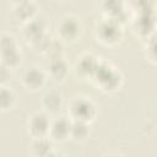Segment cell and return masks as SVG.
I'll return each instance as SVG.
<instances>
[{
	"label": "cell",
	"instance_id": "obj_1",
	"mask_svg": "<svg viewBox=\"0 0 157 157\" xmlns=\"http://www.w3.org/2000/svg\"><path fill=\"white\" fill-rule=\"evenodd\" d=\"M58 31L63 38L75 39L80 32V23L74 17H66L58 25Z\"/></svg>",
	"mask_w": 157,
	"mask_h": 157
},
{
	"label": "cell",
	"instance_id": "obj_2",
	"mask_svg": "<svg viewBox=\"0 0 157 157\" xmlns=\"http://www.w3.org/2000/svg\"><path fill=\"white\" fill-rule=\"evenodd\" d=\"M28 125H29L31 132L33 135H36L37 137H42L50 129V125H49V121H48L47 115L45 114H42V113L34 114L31 118Z\"/></svg>",
	"mask_w": 157,
	"mask_h": 157
},
{
	"label": "cell",
	"instance_id": "obj_3",
	"mask_svg": "<svg viewBox=\"0 0 157 157\" xmlns=\"http://www.w3.org/2000/svg\"><path fill=\"white\" fill-rule=\"evenodd\" d=\"M44 82V75L38 67L28 69L23 75V83L29 90H37Z\"/></svg>",
	"mask_w": 157,
	"mask_h": 157
},
{
	"label": "cell",
	"instance_id": "obj_4",
	"mask_svg": "<svg viewBox=\"0 0 157 157\" xmlns=\"http://www.w3.org/2000/svg\"><path fill=\"white\" fill-rule=\"evenodd\" d=\"M94 107L90 101H76L72 103V112L74 115L78 120H87L91 119L94 114Z\"/></svg>",
	"mask_w": 157,
	"mask_h": 157
},
{
	"label": "cell",
	"instance_id": "obj_5",
	"mask_svg": "<svg viewBox=\"0 0 157 157\" xmlns=\"http://www.w3.org/2000/svg\"><path fill=\"white\" fill-rule=\"evenodd\" d=\"M71 132V125L67 120L60 118L50 126V134L55 140H64Z\"/></svg>",
	"mask_w": 157,
	"mask_h": 157
},
{
	"label": "cell",
	"instance_id": "obj_6",
	"mask_svg": "<svg viewBox=\"0 0 157 157\" xmlns=\"http://www.w3.org/2000/svg\"><path fill=\"white\" fill-rule=\"evenodd\" d=\"M61 102H63L61 94L58 93V92H54V91L48 92L43 97V107L47 112H50V113L58 112L61 107Z\"/></svg>",
	"mask_w": 157,
	"mask_h": 157
},
{
	"label": "cell",
	"instance_id": "obj_7",
	"mask_svg": "<svg viewBox=\"0 0 157 157\" xmlns=\"http://www.w3.org/2000/svg\"><path fill=\"white\" fill-rule=\"evenodd\" d=\"M36 12V6L28 1L25 4H20L16 5V10H15V15L17 18H20L21 21H28L33 17V13Z\"/></svg>",
	"mask_w": 157,
	"mask_h": 157
},
{
	"label": "cell",
	"instance_id": "obj_8",
	"mask_svg": "<svg viewBox=\"0 0 157 157\" xmlns=\"http://www.w3.org/2000/svg\"><path fill=\"white\" fill-rule=\"evenodd\" d=\"M66 69H67L66 64L61 58H54L50 63V74L56 80H61L66 75V72H67Z\"/></svg>",
	"mask_w": 157,
	"mask_h": 157
},
{
	"label": "cell",
	"instance_id": "obj_9",
	"mask_svg": "<svg viewBox=\"0 0 157 157\" xmlns=\"http://www.w3.org/2000/svg\"><path fill=\"white\" fill-rule=\"evenodd\" d=\"M25 34L27 38H31V40H37L39 37L43 36V27L39 21H31L25 27Z\"/></svg>",
	"mask_w": 157,
	"mask_h": 157
},
{
	"label": "cell",
	"instance_id": "obj_10",
	"mask_svg": "<svg viewBox=\"0 0 157 157\" xmlns=\"http://www.w3.org/2000/svg\"><path fill=\"white\" fill-rule=\"evenodd\" d=\"M71 136H74V139L76 140H83L87 134H88V129L85 124L83 120H77L71 125Z\"/></svg>",
	"mask_w": 157,
	"mask_h": 157
},
{
	"label": "cell",
	"instance_id": "obj_11",
	"mask_svg": "<svg viewBox=\"0 0 157 157\" xmlns=\"http://www.w3.org/2000/svg\"><path fill=\"white\" fill-rule=\"evenodd\" d=\"M15 101V96L12 93L11 90H7L6 87H2L1 88V92H0V104H1V108L2 109H6L9 108Z\"/></svg>",
	"mask_w": 157,
	"mask_h": 157
},
{
	"label": "cell",
	"instance_id": "obj_12",
	"mask_svg": "<svg viewBox=\"0 0 157 157\" xmlns=\"http://www.w3.org/2000/svg\"><path fill=\"white\" fill-rule=\"evenodd\" d=\"M1 49L2 53H9L12 50H16V43L12 36L10 34H2L1 38Z\"/></svg>",
	"mask_w": 157,
	"mask_h": 157
},
{
	"label": "cell",
	"instance_id": "obj_13",
	"mask_svg": "<svg viewBox=\"0 0 157 157\" xmlns=\"http://www.w3.org/2000/svg\"><path fill=\"white\" fill-rule=\"evenodd\" d=\"M16 5H20V4H25V2H28V1H31V0H12Z\"/></svg>",
	"mask_w": 157,
	"mask_h": 157
}]
</instances>
